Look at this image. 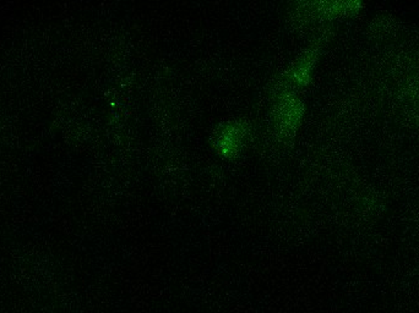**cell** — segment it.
<instances>
[{"label": "cell", "instance_id": "6da1fadb", "mask_svg": "<svg viewBox=\"0 0 419 313\" xmlns=\"http://www.w3.org/2000/svg\"><path fill=\"white\" fill-rule=\"evenodd\" d=\"M244 127L241 125H230L219 135V146L224 154L232 155L236 153L241 147V141L244 138Z\"/></svg>", "mask_w": 419, "mask_h": 313}, {"label": "cell", "instance_id": "7a4b0ae2", "mask_svg": "<svg viewBox=\"0 0 419 313\" xmlns=\"http://www.w3.org/2000/svg\"><path fill=\"white\" fill-rule=\"evenodd\" d=\"M300 116V107L298 102L293 98L288 97L287 101L282 104L281 119L286 126H294Z\"/></svg>", "mask_w": 419, "mask_h": 313}]
</instances>
